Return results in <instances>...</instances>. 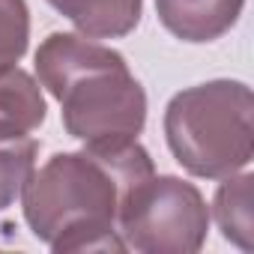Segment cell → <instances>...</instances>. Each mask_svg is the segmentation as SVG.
Instances as JSON below:
<instances>
[{"instance_id": "6da1fadb", "label": "cell", "mask_w": 254, "mask_h": 254, "mask_svg": "<svg viewBox=\"0 0 254 254\" xmlns=\"http://www.w3.org/2000/svg\"><path fill=\"white\" fill-rule=\"evenodd\" d=\"M150 174L156 168L138 138L57 153L24 183V218L51 251H123V197Z\"/></svg>"}, {"instance_id": "7a4b0ae2", "label": "cell", "mask_w": 254, "mask_h": 254, "mask_svg": "<svg viewBox=\"0 0 254 254\" xmlns=\"http://www.w3.org/2000/svg\"><path fill=\"white\" fill-rule=\"evenodd\" d=\"M42 87L60 102L66 132L81 144L132 141L147 123V93L114 48L51 33L36 51Z\"/></svg>"}, {"instance_id": "3957f363", "label": "cell", "mask_w": 254, "mask_h": 254, "mask_svg": "<svg viewBox=\"0 0 254 254\" xmlns=\"http://www.w3.org/2000/svg\"><path fill=\"white\" fill-rule=\"evenodd\" d=\"M174 159L203 180L242 171L254 153V96L242 81H206L177 93L165 111Z\"/></svg>"}, {"instance_id": "277c9868", "label": "cell", "mask_w": 254, "mask_h": 254, "mask_svg": "<svg viewBox=\"0 0 254 254\" xmlns=\"http://www.w3.org/2000/svg\"><path fill=\"white\" fill-rule=\"evenodd\" d=\"M123 248L141 254H194L209 230L203 194L180 177H144L123 197L117 221Z\"/></svg>"}, {"instance_id": "5b68a950", "label": "cell", "mask_w": 254, "mask_h": 254, "mask_svg": "<svg viewBox=\"0 0 254 254\" xmlns=\"http://www.w3.org/2000/svg\"><path fill=\"white\" fill-rule=\"evenodd\" d=\"M245 0H156L159 21L183 42H212L224 36Z\"/></svg>"}, {"instance_id": "8992f818", "label": "cell", "mask_w": 254, "mask_h": 254, "mask_svg": "<svg viewBox=\"0 0 254 254\" xmlns=\"http://www.w3.org/2000/svg\"><path fill=\"white\" fill-rule=\"evenodd\" d=\"M45 96L30 72L0 69V138H24L45 123Z\"/></svg>"}, {"instance_id": "52a82bcc", "label": "cell", "mask_w": 254, "mask_h": 254, "mask_svg": "<svg viewBox=\"0 0 254 254\" xmlns=\"http://www.w3.org/2000/svg\"><path fill=\"white\" fill-rule=\"evenodd\" d=\"M90 39H117L141 21L144 0H48Z\"/></svg>"}, {"instance_id": "ba28073f", "label": "cell", "mask_w": 254, "mask_h": 254, "mask_svg": "<svg viewBox=\"0 0 254 254\" xmlns=\"http://www.w3.org/2000/svg\"><path fill=\"white\" fill-rule=\"evenodd\" d=\"M251 174H230L215 191V221L221 236L242 251H254V209H251Z\"/></svg>"}, {"instance_id": "9c48e42d", "label": "cell", "mask_w": 254, "mask_h": 254, "mask_svg": "<svg viewBox=\"0 0 254 254\" xmlns=\"http://www.w3.org/2000/svg\"><path fill=\"white\" fill-rule=\"evenodd\" d=\"M36 141L24 138H0V212H3L24 189L36 165Z\"/></svg>"}, {"instance_id": "30bf717a", "label": "cell", "mask_w": 254, "mask_h": 254, "mask_svg": "<svg viewBox=\"0 0 254 254\" xmlns=\"http://www.w3.org/2000/svg\"><path fill=\"white\" fill-rule=\"evenodd\" d=\"M30 39V12L24 0H0V69L15 66Z\"/></svg>"}]
</instances>
